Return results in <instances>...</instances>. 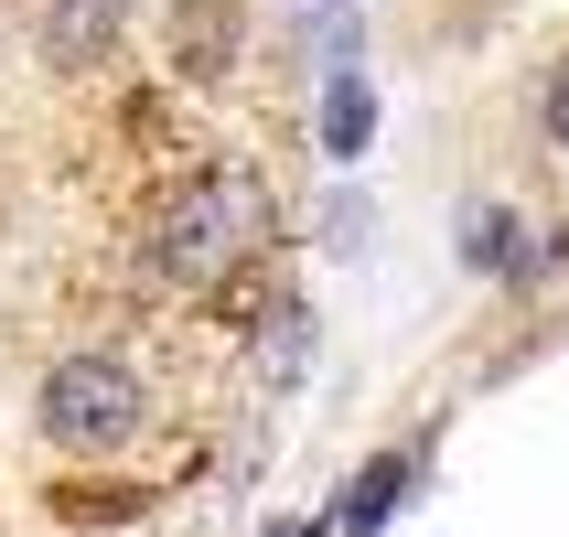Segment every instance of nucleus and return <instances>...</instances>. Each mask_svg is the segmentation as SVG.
<instances>
[{
	"label": "nucleus",
	"mask_w": 569,
	"mask_h": 537,
	"mask_svg": "<svg viewBox=\"0 0 569 537\" xmlns=\"http://www.w3.org/2000/svg\"><path fill=\"white\" fill-rule=\"evenodd\" d=\"M140 377H129L119 355H64L54 377H43V430H54L64 451H119L129 430H140Z\"/></svg>",
	"instance_id": "nucleus-2"
},
{
	"label": "nucleus",
	"mask_w": 569,
	"mask_h": 537,
	"mask_svg": "<svg viewBox=\"0 0 569 537\" xmlns=\"http://www.w3.org/2000/svg\"><path fill=\"white\" fill-rule=\"evenodd\" d=\"M301 355H312V312H269V345H258V366H269V377H301Z\"/></svg>",
	"instance_id": "nucleus-8"
},
{
	"label": "nucleus",
	"mask_w": 569,
	"mask_h": 537,
	"mask_svg": "<svg viewBox=\"0 0 569 537\" xmlns=\"http://www.w3.org/2000/svg\"><path fill=\"white\" fill-rule=\"evenodd\" d=\"M462 258H473V269H527V226L473 205V216H462Z\"/></svg>",
	"instance_id": "nucleus-7"
},
{
	"label": "nucleus",
	"mask_w": 569,
	"mask_h": 537,
	"mask_svg": "<svg viewBox=\"0 0 569 537\" xmlns=\"http://www.w3.org/2000/svg\"><path fill=\"white\" fill-rule=\"evenodd\" d=\"M398 495H409V451H387V463H366V474H355V495H345V527H355V537H377L387 516H398Z\"/></svg>",
	"instance_id": "nucleus-6"
},
{
	"label": "nucleus",
	"mask_w": 569,
	"mask_h": 537,
	"mask_svg": "<svg viewBox=\"0 0 569 537\" xmlns=\"http://www.w3.org/2000/svg\"><path fill=\"white\" fill-rule=\"evenodd\" d=\"M269 537H312V527H269Z\"/></svg>",
	"instance_id": "nucleus-10"
},
{
	"label": "nucleus",
	"mask_w": 569,
	"mask_h": 537,
	"mask_svg": "<svg viewBox=\"0 0 569 537\" xmlns=\"http://www.w3.org/2000/svg\"><path fill=\"white\" fill-rule=\"evenodd\" d=\"M538 119H548V140H559V151H569V64H559V76H548V97H538Z\"/></svg>",
	"instance_id": "nucleus-9"
},
{
	"label": "nucleus",
	"mask_w": 569,
	"mask_h": 537,
	"mask_svg": "<svg viewBox=\"0 0 569 537\" xmlns=\"http://www.w3.org/2000/svg\"><path fill=\"white\" fill-rule=\"evenodd\" d=\"M366 140H377V87L345 64L333 97H322V151H333V161H366Z\"/></svg>",
	"instance_id": "nucleus-5"
},
{
	"label": "nucleus",
	"mask_w": 569,
	"mask_h": 537,
	"mask_svg": "<svg viewBox=\"0 0 569 537\" xmlns=\"http://www.w3.org/2000/svg\"><path fill=\"white\" fill-rule=\"evenodd\" d=\"M269 237V183L258 172H193L151 226V269L161 280H216L226 258H248Z\"/></svg>",
	"instance_id": "nucleus-1"
},
{
	"label": "nucleus",
	"mask_w": 569,
	"mask_h": 537,
	"mask_svg": "<svg viewBox=\"0 0 569 537\" xmlns=\"http://www.w3.org/2000/svg\"><path fill=\"white\" fill-rule=\"evenodd\" d=\"M172 43H183V76H226L237 64V11L226 0H172Z\"/></svg>",
	"instance_id": "nucleus-4"
},
{
	"label": "nucleus",
	"mask_w": 569,
	"mask_h": 537,
	"mask_svg": "<svg viewBox=\"0 0 569 537\" xmlns=\"http://www.w3.org/2000/svg\"><path fill=\"white\" fill-rule=\"evenodd\" d=\"M108 32H119V0H43V11H32L43 64H97V54H108Z\"/></svg>",
	"instance_id": "nucleus-3"
}]
</instances>
